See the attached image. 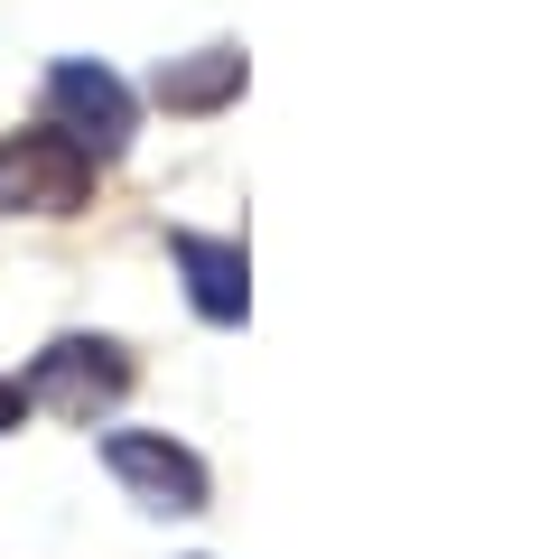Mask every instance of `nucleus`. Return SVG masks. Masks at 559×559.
Instances as JSON below:
<instances>
[{"mask_svg": "<svg viewBox=\"0 0 559 559\" xmlns=\"http://www.w3.org/2000/svg\"><path fill=\"white\" fill-rule=\"evenodd\" d=\"M94 197V159L66 131H20L0 140V205L10 215H75Z\"/></svg>", "mask_w": 559, "mask_h": 559, "instance_id": "1", "label": "nucleus"}, {"mask_svg": "<svg viewBox=\"0 0 559 559\" xmlns=\"http://www.w3.org/2000/svg\"><path fill=\"white\" fill-rule=\"evenodd\" d=\"M121 392H131V364L103 336H57L38 355V373L20 382V401H38V411H57V419H94V411H112Z\"/></svg>", "mask_w": 559, "mask_h": 559, "instance_id": "2", "label": "nucleus"}, {"mask_svg": "<svg viewBox=\"0 0 559 559\" xmlns=\"http://www.w3.org/2000/svg\"><path fill=\"white\" fill-rule=\"evenodd\" d=\"M47 103H57V121H66V140H75L84 159H112L121 140H131V121H140V103H131V84H121L112 66H84V57H66L57 75H47Z\"/></svg>", "mask_w": 559, "mask_h": 559, "instance_id": "3", "label": "nucleus"}, {"mask_svg": "<svg viewBox=\"0 0 559 559\" xmlns=\"http://www.w3.org/2000/svg\"><path fill=\"white\" fill-rule=\"evenodd\" d=\"M112 476L121 485H140V495L159 503V513H205V466L187 457V448H168V439H140V429H121L112 448Z\"/></svg>", "mask_w": 559, "mask_h": 559, "instance_id": "4", "label": "nucleus"}, {"mask_svg": "<svg viewBox=\"0 0 559 559\" xmlns=\"http://www.w3.org/2000/svg\"><path fill=\"white\" fill-rule=\"evenodd\" d=\"M168 252H178L187 289H197V308H205L215 326H234L242 308H252V280H242V242H205V234H178Z\"/></svg>", "mask_w": 559, "mask_h": 559, "instance_id": "5", "label": "nucleus"}, {"mask_svg": "<svg viewBox=\"0 0 559 559\" xmlns=\"http://www.w3.org/2000/svg\"><path fill=\"white\" fill-rule=\"evenodd\" d=\"M234 84H242L234 47H205L197 66H159V103H178V112H205V103H224Z\"/></svg>", "mask_w": 559, "mask_h": 559, "instance_id": "6", "label": "nucleus"}, {"mask_svg": "<svg viewBox=\"0 0 559 559\" xmlns=\"http://www.w3.org/2000/svg\"><path fill=\"white\" fill-rule=\"evenodd\" d=\"M20 411H28V401H20V382H0V429H20Z\"/></svg>", "mask_w": 559, "mask_h": 559, "instance_id": "7", "label": "nucleus"}]
</instances>
